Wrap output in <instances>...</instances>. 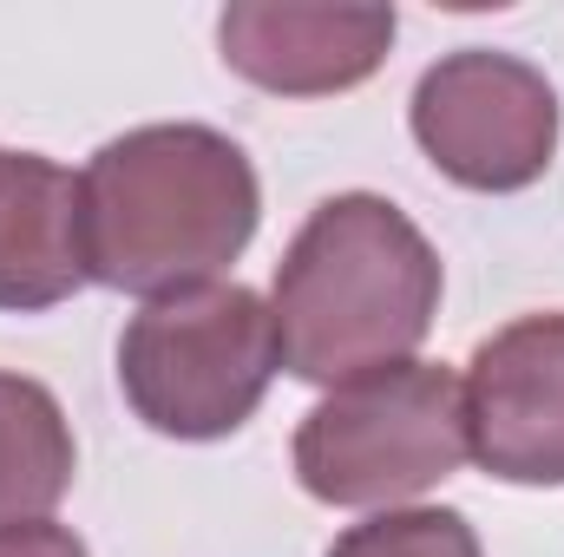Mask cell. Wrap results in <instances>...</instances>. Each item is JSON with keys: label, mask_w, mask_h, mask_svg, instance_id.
<instances>
[{"label": "cell", "mask_w": 564, "mask_h": 557, "mask_svg": "<svg viewBox=\"0 0 564 557\" xmlns=\"http://www.w3.org/2000/svg\"><path fill=\"white\" fill-rule=\"evenodd\" d=\"M79 282V177L40 151H0V308L40 315Z\"/></svg>", "instance_id": "cell-8"}, {"label": "cell", "mask_w": 564, "mask_h": 557, "mask_svg": "<svg viewBox=\"0 0 564 557\" xmlns=\"http://www.w3.org/2000/svg\"><path fill=\"white\" fill-rule=\"evenodd\" d=\"M282 368L308 387H341L414 361L440 315V256L421 223L375 197H328L276 263L270 288Z\"/></svg>", "instance_id": "cell-2"}, {"label": "cell", "mask_w": 564, "mask_h": 557, "mask_svg": "<svg viewBox=\"0 0 564 557\" xmlns=\"http://www.w3.org/2000/svg\"><path fill=\"white\" fill-rule=\"evenodd\" d=\"M466 452L506 485H564V315L486 335L459 381Z\"/></svg>", "instance_id": "cell-6"}, {"label": "cell", "mask_w": 564, "mask_h": 557, "mask_svg": "<svg viewBox=\"0 0 564 557\" xmlns=\"http://www.w3.org/2000/svg\"><path fill=\"white\" fill-rule=\"evenodd\" d=\"M0 557H86V545L66 525L40 518V525H7L0 532Z\"/></svg>", "instance_id": "cell-11"}, {"label": "cell", "mask_w": 564, "mask_h": 557, "mask_svg": "<svg viewBox=\"0 0 564 557\" xmlns=\"http://www.w3.org/2000/svg\"><path fill=\"white\" fill-rule=\"evenodd\" d=\"M282 368L276 315L243 282L144 302L119 341L126 407L164 439H230Z\"/></svg>", "instance_id": "cell-3"}, {"label": "cell", "mask_w": 564, "mask_h": 557, "mask_svg": "<svg viewBox=\"0 0 564 557\" xmlns=\"http://www.w3.org/2000/svg\"><path fill=\"white\" fill-rule=\"evenodd\" d=\"M328 557H486L479 551V532L466 525V512H446V505H394V512H375L361 525H348Z\"/></svg>", "instance_id": "cell-10"}, {"label": "cell", "mask_w": 564, "mask_h": 557, "mask_svg": "<svg viewBox=\"0 0 564 557\" xmlns=\"http://www.w3.org/2000/svg\"><path fill=\"white\" fill-rule=\"evenodd\" d=\"M466 459L459 374L446 361H394L341 381L295 426V479L322 505H401L453 479Z\"/></svg>", "instance_id": "cell-4"}, {"label": "cell", "mask_w": 564, "mask_h": 557, "mask_svg": "<svg viewBox=\"0 0 564 557\" xmlns=\"http://www.w3.org/2000/svg\"><path fill=\"white\" fill-rule=\"evenodd\" d=\"M73 466L79 452L59 401L26 374H0V532L40 525L66 499Z\"/></svg>", "instance_id": "cell-9"}, {"label": "cell", "mask_w": 564, "mask_h": 557, "mask_svg": "<svg viewBox=\"0 0 564 557\" xmlns=\"http://www.w3.org/2000/svg\"><path fill=\"white\" fill-rule=\"evenodd\" d=\"M394 7H295L237 0L217 13L224 66L282 99H322L361 86L394 46Z\"/></svg>", "instance_id": "cell-7"}, {"label": "cell", "mask_w": 564, "mask_h": 557, "mask_svg": "<svg viewBox=\"0 0 564 557\" xmlns=\"http://www.w3.org/2000/svg\"><path fill=\"white\" fill-rule=\"evenodd\" d=\"M414 139L440 177L506 197L552 171L558 157V92L552 79L499 46H459L440 53L414 86Z\"/></svg>", "instance_id": "cell-5"}, {"label": "cell", "mask_w": 564, "mask_h": 557, "mask_svg": "<svg viewBox=\"0 0 564 557\" xmlns=\"http://www.w3.org/2000/svg\"><path fill=\"white\" fill-rule=\"evenodd\" d=\"M263 217V184L243 144L217 125H139L106 139L79 171L86 282L119 295H184L224 276Z\"/></svg>", "instance_id": "cell-1"}]
</instances>
